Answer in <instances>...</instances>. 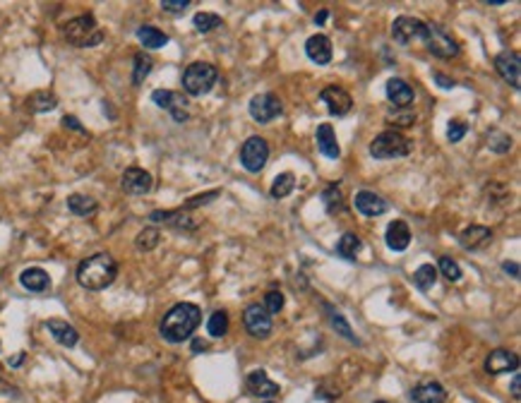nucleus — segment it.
<instances>
[{
    "label": "nucleus",
    "mask_w": 521,
    "mask_h": 403,
    "mask_svg": "<svg viewBox=\"0 0 521 403\" xmlns=\"http://www.w3.org/2000/svg\"><path fill=\"white\" fill-rule=\"evenodd\" d=\"M384 240L389 250L403 252L408 248V243H411V228H408V223L403 221V218H396V221H391L389 226H387Z\"/></svg>",
    "instance_id": "nucleus-21"
},
{
    "label": "nucleus",
    "mask_w": 521,
    "mask_h": 403,
    "mask_svg": "<svg viewBox=\"0 0 521 403\" xmlns=\"http://www.w3.org/2000/svg\"><path fill=\"white\" fill-rule=\"evenodd\" d=\"M315 142H317V149L322 151L327 159H339V156H341V147H339V142H336V132H334V127L329 125V122L317 125Z\"/></svg>",
    "instance_id": "nucleus-23"
},
{
    "label": "nucleus",
    "mask_w": 521,
    "mask_h": 403,
    "mask_svg": "<svg viewBox=\"0 0 521 403\" xmlns=\"http://www.w3.org/2000/svg\"><path fill=\"white\" fill-rule=\"evenodd\" d=\"M327 15H329V10H319V15H315V22H317V24H324Z\"/></svg>",
    "instance_id": "nucleus-49"
},
{
    "label": "nucleus",
    "mask_w": 521,
    "mask_h": 403,
    "mask_svg": "<svg viewBox=\"0 0 521 403\" xmlns=\"http://www.w3.org/2000/svg\"><path fill=\"white\" fill-rule=\"evenodd\" d=\"M137 41L142 43L144 48L149 50H156V48H164L168 43V36L161 29H156V27L151 24H142L137 29Z\"/></svg>",
    "instance_id": "nucleus-28"
},
{
    "label": "nucleus",
    "mask_w": 521,
    "mask_h": 403,
    "mask_svg": "<svg viewBox=\"0 0 521 403\" xmlns=\"http://www.w3.org/2000/svg\"><path fill=\"white\" fill-rule=\"evenodd\" d=\"M512 399L514 401L521 399V377L519 374H514V379H512Z\"/></svg>",
    "instance_id": "nucleus-47"
},
{
    "label": "nucleus",
    "mask_w": 521,
    "mask_h": 403,
    "mask_svg": "<svg viewBox=\"0 0 521 403\" xmlns=\"http://www.w3.org/2000/svg\"><path fill=\"white\" fill-rule=\"evenodd\" d=\"M248 111H250L252 120L260 122V125H265V122H272L274 118L282 115L284 104H282V99H279L277 94L265 92V94H255V97L250 99Z\"/></svg>",
    "instance_id": "nucleus-8"
},
{
    "label": "nucleus",
    "mask_w": 521,
    "mask_h": 403,
    "mask_svg": "<svg viewBox=\"0 0 521 403\" xmlns=\"http://www.w3.org/2000/svg\"><path fill=\"white\" fill-rule=\"evenodd\" d=\"M485 369H487V374L517 372V369H519V358H517V353L504 351V348L492 351L490 355H487V360H485Z\"/></svg>",
    "instance_id": "nucleus-17"
},
{
    "label": "nucleus",
    "mask_w": 521,
    "mask_h": 403,
    "mask_svg": "<svg viewBox=\"0 0 521 403\" xmlns=\"http://www.w3.org/2000/svg\"><path fill=\"white\" fill-rule=\"evenodd\" d=\"M305 53L315 65H327L332 60V41L324 34H312L305 41Z\"/></svg>",
    "instance_id": "nucleus-20"
},
{
    "label": "nucleus",
    "mask_w": 521,
    "mask_h": 403,
    "mask_svg": "<svg viewBox=\"0 0 521 403\" xmlns=\"http://www.w3.org/2000/svg\"><path fill=\"white\" fill-rule=\"evenodd\" d=\"M20 362H25V353H17V358H13V360H10V365L17 367Z\"/></svg>",
    "instance_id": "nucleus-50"
},
{
    "label": "nucleus",
    "mask_w": 521,
    "mask_h": 403,
    "mask_svg": "<svg viewBox=\"0 0 521 403\" xmlns=\"http://www.w3.org/2000/svg\"><path fill=\"white\" fill-rule=\"evenodd\" d=\"M63 122H65V125H67V127H70V130H77V132H84V127L80 125V120H77V118H75V115H65V118H63Z\"/></svg>",
    "instance_id": "nucleus-46"
},
{
    "label": "nucleus",
    "mask_w": 521,
    "mask_h": 403,
    "mask_svg": "<svg viewBox=\"0 0 521 403\" xmlns=\"http://www.w3.org/2000/svg\"><path fill=\"white\" fill-rule=\"evenodd\" d=\"M490 243H492V231L487 226H478V223H475V226H468L459 233V245L468 252H478L487 248Z\"/></svg>",
    "instance_id": "nucleus-15"
},
{
    "label": "nucleus",
    "mask_w": 521,
    "mask_h": 403,
    "mask_svg": "<svg viewBox=\"0 0 521 403\" xmlns=\"http://www.w3.org/2000/svg\"><path fill=\"white\" fill-rule=\"evenodd\" d=\"M151 101H154L159 108L168 111L176 122H185L190 118L188 115V101H185L183 94L168 92V89H156V92H151Z\"/></svg>",
    "instance_id": "nucleus-11"
},
{
    "label": "nucleus",
    "mask_w": 521,
    "mask_h": 403,
    "mask_svg": "<svg viewBox=\"0 0 521 403\" xmlns=\"http://www.w3.org/2000/svg\"><path fill=\"white\" fill-rule=\"evenodd\" d=\"M207 332H209L211 339H221L228 332V312L226 310H216L211 312V317L207 319Z\"/></svg>",
    "instance_id": "nucleus-34"
},
{
    "label": "nucleus",
    "mask_w": 521,
    "mask_h": 403,
    "mask_svg": "<svg viewBox=\"0 0 521 403\" xmlns=\"http://www.w3.org/2000/svg\"><path fill=\"white\" fill-rule=\"evenodd\" d=\"M375 403H387V401H375Z\"/></svg>",
    "instance_id": "nucleus-53"
},
{
    "label": "nucleus",
    "mask_w": 521,
    "mask_h": 403,
    "mask_svg": "<svg viewBox=\"0 0 521 403\" xmlns=\"http://www.w3.org/2000/svg\"><path fill=\"white\" fill-rule=\"evenodd\" d=\"M293 188H296V176H293V173H279V176L274 178L269 195H272L274 199H284V197H289V195L293 192Z\"/></svg>",
    "instance_id": "nucleus-32"
},
{
    "label": "nucleus",
    "mask_w": 521,
    "mask_h": 403,
    "mask_svg": "<svg viewBox=\"0 0 521 403\" xmlns=\"http://www.w3.org/2000/svg\"><path fill=\"white\" fill-rule=\"evenodd\" d=\"M319 101H322V104L327 106L329 113L336 115V118L349 115L351 108H353L351 94L346 92V89H341V87H324L322 92H319Z\"/></svg>",
    "instance_id": "nucleus-13"
},
{
    "label": "nucleus",
    "mask_w": 521,
    "mask_h": 403,
    "mask_svg": "<svg viewBox=\"0 0 521 403\" xmlns=\"http://www.w3.org/2000/svg\"><path fill=\"white\" fill-rule=\"evenodd\" d=\"M487 149L495 151V154H507V151L512 149V137L502 130L487 132Z\"/></svg>",
    "instance_id": "nucleus-38"
},
{
    "label": "nucleus",
    "mask_w": 521,
    "mask_h": 403,
    "mask_svg": "<svg viewBox=\"0 0 521 403\" xmlns=\"http://www.w3.org/2000/svg\"><path fill=\"white\" fill-rule=\"evenodd\" d=\"M411 401L413 403H445L447 391H445V386L437 382H423L411 389Z\"/></svg>",
    "instance_id": "nucleus-26"
},
{
    "label": "nucleus",
    "mask_w": 521,
    "mask_h": 403,
    "mask_svg": "<svg viewBox=\"0 0 521 403\" xmlns=\"http://www.w3.org/2000/svg\"><path fill=\"white\" fill-rule=\"evenodd\" d=\"M151 185H154V178H151L144 168H137V166L125 168V173H123V178H120V188L125 190L127 195H147L151 190Z\"/></svg>",
    "instance_id": "nucleus-14"
},
{
    "label": "nucleus",
    "mask_w": 521,
    "mask_h": 403,
    "mask_svg": "<svg viewBox=\"0 0 521 403\" xmlns=\"http://www.w3.org/2000/svg\"><path fill=\"white\" fill-rule=\"evenodd\" d=\"M218 195H221V190H211V192H204V195H197V197H193V199H188L185 204L181 206V209H185V211H190V209H197V206H204V204H209L211 199H216Z\"/></svg>",
    "instance_id": "nucleus-42"
},
{
    "label": "nucleus",
    "mask_w": 521,
    "mask_h": 403,
    "mask_svg": "<svg viewBox=\"0 0 521 403\" xmlns=\"http://www.w3.org/2000/svg\"><path fill=\"white\" fill-rule=\"evenodd\" d=\"M322 310L327 312V319H329V324H332V329H334L336 334L344 336V339L349 341V344H356V346L361 344V341H358V336L353 334V329L349 327V322H346V317L341 315V312L336 310V307H332L329 302H322Z\"/></svg>",
    "instance_id": "nucleus-27"
},
{
    "label": "nucleus",
    "mask_w": 521,
    "mask_h": 403,
    "mask_svg": "<svg viewBox=\"0 0 521 403\" xmlns=\"http://www.w3.org/2000/svg\"><path fill=\"white\" fill-rule=\"evenodd\" d=\"M322 202L327 206L329 214H336V211H344V195L336 185H329L327 190L322 192Z\"/></svg>",
    "instance_id": "nucleus-39"
},
{
    "label": "nucleus",
    "mask_w": 521,
    "mask_h": 403,
    "mask_svg": "<svg viewBox=\"0 0 521 403\" xmlns=\"http://www.w3.org/2000/svg\"><path fill=\"white\" fill-rule=\"evenodd\" d=\"M193 24L200 34H209V31L218 29V27L223 24V20L214 13H197L193 17Z\"/></svg>",
    "instance_id": "nucleus-36"
},
{
    "label": "nucleus",
    "mask_w": 521,
    "mask_h": 403,
    "mask_svg": "<svg viewBox=\"0 0 521 403\" xmlns=\"http://www.w3.org/2000/svg\"><path fill=\"white\" fill-rule=\"evenodd\" d=\"M435 283H437V269L433 264H423L413 271V285H416L418 290H423V293L433 288Z\"/></svg>",
    "instance_id": "nucleus-33"
},
{
    "label": "nucleus",
    "mask_w": 521,
    "mask_h": 403,
    "mask_svg": "<svg viewBox=\"0 0 521 403\" xmlns=\"http://www.w3.org/2000/svg\"><path fill=\"white\" fill-rule=\"evenodd\" d=\"M437 264H440L442 276H445L450 283H457L459 278H461V267H459L457 262L452 260V257H447V255L440 257V262H437Z\"/></svg>",
    "instance_id": "nucleus-40"
},
{
    "label": "nucleus",
    "mask_w": 521,
    "mask_h": 403,
    "mask_svg": "<svg viewBox=\"0 0 521 403\" xmlns=\"http://www.w3.org/2000/svg\"><path fill=\"white\" fill-rule=\"evenodd\" d=\"M361 248H363V243L356 233H344L339 243H336V255L346 262H356V255L361 252Z\"/></svg>",
    "instance_id": "nucleus-29"
},
{
    "label": "nucleus",
    "mask_w": 521,
    "mask_h": 403,
    "mask_svg": "<svg viewBox=\"0 0 521 403\" xmlns=\"http://www.w3.org/2000/svg\"><path fill=\"white\" fill-rule=\"evenodd\" d=\"M267 161H269L267 139L257 137V134H252V137L245 139L243 149H240V166H243L248 173H260L262 168L267 166Z\"/></svg>",
    "instance_id": "nucleus-7"
},
{
    "label": "nucleus",
    "mask_w": 521,
    "mask_h": 403,
    "mask_svg": "<svg viewBox=\"0 0 521 403\" xmlns=\"http://www.w3.org/2000/svg\"><path fill=\"white\" fill-rule=\"evenodd\" d=\"M67 209L75 216H92V214H97L99 202L87 197V195H70V197H67Z\"/></svg>",
    "instance_id": "nucleus-30"
},
{
    "label": "nucleus",
    "mask_w": 521,
    "mask_h": 403,
    "mask_svg": "<svg viewBox=\"0 0 521 403\" xmlns=\"http://www.w3.org/2000/svg\"><path fill=\"white\" fill-rule=\"evenodd\" d=\"M204 348H207V346L202 344V341H195V344H193V351H204Z\"/></svg>",
    "instance_id": "nucleus-51"
},
{
    "label": "nucleus",
    "mask_w": 521,
    "mask_h": 403,
    "mask_svg": "<svg viewBox=\"0 0 521 403\" xmlns=\"http://www.w3.org/2000/svg\"><path fill=\"white\" fill-rule=\"evenodd\" d=\"M63 36H65L67 43H72V46H77V48H92V46H99V43L104 41V31L99 29L94 15H89V13L65 22Z\"/></svg>",
    "instance_id": "nucleus-3"
},
{
    "label": "nucleus",
    "mask_w": 521,
    "mask_h": 403,
    "mask_svg": "<svg viewBox=\"0 0 521 403\" xmlns=\"http://www.w3.org/2000/svg\"><path fill=\"white\" fill-rule=\"evenodd\" d=\"M20 283H22V288H27L29 293H46L50 288V276L41 267H29L20 274Z\"/></svg>",
    "instance_id": "nucleus-24"
},
{
    "label": "nucleus",
    "mask_w": 521,
    "mask_h": 403,
    "mask_svg": "<svg viewBox=\"0 0 521 403\" xmlns=\"http://www.w3.org/2000/svg\"><path fill=\"white\" fill-rule=\"evenodd\" d=\"M151 67H154V60H151L147 53L134 55V70H132V84H134V87H139V84L147 80Z\"/></svg>",
    "instance_id": "nucleus-35"
},
{
    "label": "nucleus",
    "mask_w": 521,
    "mask_h": 403,
    "mask_svg": "<svg viewBox=\"0 0 521 403\" xmlns=\"http://www.w3.org/2000/svg\"><path fill=\"white\" fill-rule=\"evenodd\" d=\"M391 36H394V41L401 43V46H411L413 41H423L425 22L418 20V17H408V15L396 17L394 24H391Z\"/></svg>",
    "instance_id": "nucleus-9"
},
{
    "label": "nucleus",
    "mask_w": 521,
    "mask_h": 403,
    "mask_svg": "<svg viewBox=\"0 0 521 403\" xmlns=\"http://www.w3.org/2000/svg\"><path fill=\"white\" fill-rule=\"evenodd\" d=\"M46 329L60 346H65V348H72V346H77V341H80L77 329L72 327V324H67L65 319H48Z\"/></svg>",
    "instance_id": "nucleus-25"
},
{
    "label": "nucleus",
    "mask_w": 521,
    "mask_h": 403,
    "mask_svg": "<svg viewBox=\"0 0 521 403\" xmlns=\"http://www.w3.org/2000/svg\"><path fill=\"white\" fill-rule=\"evenodd\" d=\"M411 151H413V142L406 134H401L396 130H387L370 142V156L377 161L401 159V156H408Z\"/></svg>",
    "instance_id": "nucleus-4"
},
{
    "label": "nucleus",
    "mask_w": 521,
    "mask_h": 403,
    "mask_svg": "<svg viewBox=\"0 0 521 403\" xmlns=\"http://www.w3.org/2000/svg\"><path fill=\"white\" fill-rule=\"evenodd\" d=\"M159 243H161V233L156 231V228H144L142 233L134 238V245H137V250L139 252H151V250H156L159 248Z\"/></svg>",
    "instance_id": "nucleus-37"
},
{
    "label": "nucleus",
    "mask_w": 521,
    "mask_h": 403,
    "mask_svg": "<svg viewBox=\"0 0 521 403\" xmlns=\"http://www.w3.org/2000/svg\"><path fill=\"white\" fill-rule=\"evenodd\" d=\"M118 276V262L109 252H97L87 257L77 267V283L87 290H104L116 281Z\"/></svg>",
    "instance_id": "nucleus-2"
},
{
    "label": "nucleus",
    "mask_w": 521,
    "mask_h": 403,
    "mask_svg": "<svg viewBox=\"0 0 521 403\" xmlns=\"http://www.w3.org/2000/svg\"><path fill=\"white\" fill-rule=\"evenodd\" d=\"M384 92H387V99L394 104V108H408V106L413 104V99H416L413 87L406 80H401V77H391V80L387 82Z\"/></svg>",
    "instance_id": "nucleus-18"
},
{
    "label": "nucleus",
    "mask_w": 521,
    "mask_h": 403,
    "mask_svg": "<svg viewBox=\"0 0 521 403\" xmlns=\"http://www.w3.org/2000/svg\"><path fill=\"white\" fill-rule=\"evenodd\" d=\"M58 106V99H55L53 92H34L29 99H27V108L32 113H48Z\"/></svg>",
    "instance_id": "nucleus-31"
},
{
    "label": "nucleus",
    "mask_w": 521,
    "mask_h": 403,
    "mask_svg": "<svg viewBox=\"0 0 521 403\" xmlns=\"http://www.w3.org/2000/svg\"><path fill=\"white\" fill-rule=\"evenodd\" d=\"M245 386H248V391L252 396H257V399H262V401L274 399V396L279 394V384H274L272 379L267 377L265 369H252L248 374V379H245Z\"/></svg>",
    "instance_id": "nucleus-16"
},
{
    "label": "nucleus",
    "mask_w": 521,
    "mask_h": 403,
    "mask_svg": "<svg viewBox=\"0 0 521 403\" xmlns=\"http://www.w3.org/2000/svg\"><path fill=\"white\" fill-rule=\"evenodd\" d=\"M502 269H504V271H507L512 278H519V264H517V262H504Z\"/></svg>",
    "instance_id": "nucleus-48"
},
{
    "label": "nucleus",
    "mask_w": 521,
    "mask_h": 403,
    "mask_svg": "<svg viewBox=\"0 0 521 403\" xmlns=\"http://www.w3.org/2000/svg\"><path fill=\"white\" fill-rule=\"evenodd\" d=\"M353 206H356L363 216H382L384 211L389 209L387 199L380 197V195H375V192H370V190H361V192H356V197H353Z\"/></svg>",
    "instance_id": "nucleus-19"
},
{
    "label": "nucleus",
    "mask_w": 521,
    "mask_h": 403,
    "mask_svg": "<svg viewBox=\"0 0 521 403\" xmlns=\"http://www.w3.org/2000/svg\"><path fill=\"white\" fill-rule=\"evenodd\" d=\"M185 8H190V0H161V10L166 13H183Z\"/></svg>",
    "instance_id": "nucleus-44"
},
{
    "label": "nucleus",
    "mask_w": 521,
    "mask_h": 403,
    "mask_svg": "<svg viewBox=\"0 0 521 403\" xmlns=\"http://www.w3.org/2000/svg\"><path fill=\"white\" fill-rule=\"evenodd\" d=\"M433 80H435L437 84H440L442 89H452V87H454V82L450 80V77H445V75H442V72H435V75H433Z\"/></svg>",
    "instance_id": "nucleus-45"
},
{
    "label": "nucleus",
    "mask_w": 521,
    "mask_h": 403,
    "mask_svg": "<svg viewBox=\"0 0 521 403\" xmlns=\"http://www.w3.org/2000/svg\"><path fill=\"white\" fill-rule=\"evenodd\" d=\"M464 134H466V125H464L461 120H450V130H447V139H450L452 144L461 142Z\"/></svg>",
    "instance_id": "nucleus-43"
},
{
    "label": "nucleus",
    "mask_w": 521,
    "mask_h": 403,
    "mask_svg": "<svg viewBox=\"0 0 521 403\" xmlns=\"http://www.w3.org/2000/svg\"><path fill=\"white\" fill-rule=\"evenodd\" d=\"M495 70L512 89L521 87V58L517 50H502L495 55Z\"/></svg>",
    "instance_id": "nucleus-12"
},
{
    "label": "nucleus",
    "mask_w": 521,
    "mask_h": 403,
    "mask_svg": "<svg viewBox=\"0 0 521 403\" xmlns=\"http://www.w3.org/2000/svg\"><path fill=\"white\" fill-rule=\"evenodd\" d=\"M202 322V310L195 302H178L166 312L159 324L161 339L168 344H183L195 334Z\"/></svg>",
    "instance_id": "nucleus-1"
},
{
    "label": "nucleus",
    "mask_w": 521,
    "mask_h": 403,
    "mask_svg": "<svg viewBox=\"0 0 521 403\" xmlns=\"http://www.w3.org/2000/svg\"><path fill=\"white\" fill-rule=\"evenodd\" d=\"M243 324H245V329H248V334L255 336V339H269V334H272V329H274L272 315H269L262 305H248V307H245Z\"/></svg>",
    "instance_id": "nucleus-10"
},
{
    "label": "nucleus",
    "mask_w": 521,
    "mask_h": 403,
    "mask_svg": "<svg viewBox=\"0 0 521 403\" xmlns=\"http://www.w3.org/2000/svg\"><path fill=\"white\" fill-rule=\"evenodd\" d=\"M149 221L156 223H168V226H176V228H185V231H195L200 226L193 216L188 214L185 209H176V211H151Z\"/></svg>",
    "instance_id": "nucleus-22"
},
{
    "label": "nucleus",
    "mask_w": 521,
    "mask_h": 403,
    "mask_svg": "<svg viewBox=\"0 0 521 403\" xmlns=\"http://www.w3.org/2000/svg\"><path fill=\"white\" fill-rule=\"evenodd\" d=\"M218 80V72L211 63H193L185 67L183 72V89L190 94V97H204V94L211 92V87Z\"/></svg>",
    "instance_id": "nucleus-5"
},
{
    "label": "nucleus",
    "mask_w": 521,
    "mask_h": 403,
    "mask_svg": "<svg viewBox=\"0 0 521 403\" xmlns=\"http://www.w3.org/2000/svg\"><path fill=\"white\" fill-rule=\"evenodd\" d=\"M262 307H265L269 315H279V312L284 310V295L279 293V290H269L265 295V305Z\"/></svg>",
    "instance_id": "nucleus-41"
},
{
    "label": "nucleus",
    "mask_w": 521,
    "mask_h": 403,
    "mask_svg": "<svg viewBox=\"0 0 521 403\" xmlns=\"http://www.w3.org/2000/svg\"><path fill=\"white\" fill-rule=\"evenodd\" d=\"M262 403H274V401H262Z\"/></svg>",
    "instance_id": "nucleus-52"
},
{
    "label": "nucleus",
    "mask_w": 521,
    "mask_h": 403,
    "mask_svg": "<svg viewBox=\"0 0 521 403\" xmlns=\"http://www.w3.org/2000/svg\"><path fill=\"white\" fill-rule=\"evenodd\" d=\"M423 41H425V48H428L430 53H433L435 58H440V60H452V58H457V55L461 53L457 38H454L442 24H437V22L425 24V38H423Z\"/></svg>",
    "instance_id": "nucleus-6"
}]
</instances>
